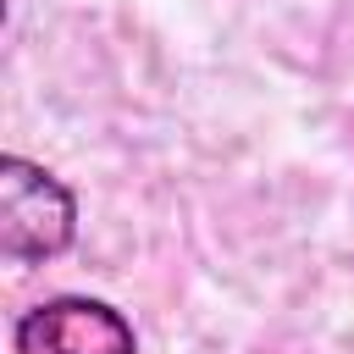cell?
Listing matches in <instances>:
<instances>
[{
  "label": "cell",
  "instance_id": "obj_1",
  "mask_svg": "<svg viewBox=\"0 0 354 354\" xmlns=\"http://www.w3.org/2000/svg\"><path fill=\"white\" fill-rule=\"evenodd\" d=\"M77 238V199L72 188L33 166L28 155H6L0 160V254L11 266H33V260H55L66 254Z\"/></svg>",
  "mask_w": 354,
  "mask_h": 354
},
{
  "label": "cell",
  "instance_id": "obj_2",
  "mask_svg": "<svg viewBox=\"0 0 354 354\" xmlns=\"http://www.w3.org/2000/svg\"><path fill=\"white\" fill-rule=\"evenodd\" d=\"M17 354H138V337L127 315L105 299L61 293L17 315L11 326Z\"/></svg>",
  "mask_w": 354,
  "mask_h": 354
}]
</instances>
